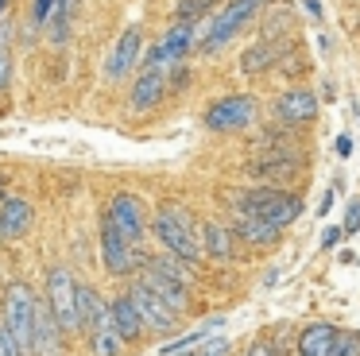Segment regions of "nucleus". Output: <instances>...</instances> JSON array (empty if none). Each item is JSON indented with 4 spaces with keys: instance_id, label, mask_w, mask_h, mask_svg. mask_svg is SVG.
Instances as JSON below:
<instances>
[{
    "instance_id": "obj_1",
    "label": "nucleus",
    "mask_w": 360,
    "mask_h": 356,
    "mask_svg": "<svg viewBox=\"0 0 360 356\" xmlns=\"http://www.w3.org/2000/svg\"><path fill=\"white\" fill-rule=\"evenodd\" d=\"M151 229H155V240L163 244V252H171V255H179V260H186L190 267L202 260V240H198L194 221H190L186 209H179V205L159 209V213H155V224H151Z\"/></svg>"
},
{
    "instance_id": "obj_2",
    "label": "nucleus",
    "mask_w": 360,
    "mask_h": 356,
    "mask_svg": "<svg viewBox=\"0 0 360 356\" xmlns=\"http://www.w3.org/2000/svg\"><path fill=\"white\" fill-rule=\"evenodd\" d=\"M236 213H248V217H264L271 224H290L298 221L302 213V198L298 193H287V190H275V186H259V190H248V193H236Z\"/></svg>"
},
{
    "instance_id": "obj_3",
    "label": "nucleus",
    "mask_w": 360,
    "mask_h": 356,
    "mask_svg": "<svg viewBox=\"0 0 360 356\" xmlns=\"http://www.w3.org/2000/svg\"><path fill=\"white\" fill-rule=\"evenodd\" d=\"M259 8H264L259 0H229V4L210 20V27H205L202 54H221V51H225V46L233 43V39L259 15Z\"/></svg>"
},
{
    "instance_id": "obj_4",
    "label": "nucleus",
    "mask_w": 360,
    "mask_h": 356,
    "mask_svg": "<svg viewBox=\"0 0 360 356\" xmlns=\"http://www.w3.org/2000/svg\"><path fill=\"white\" fill-rule=\"evenodd\" d=\"M47 310L63 333H82L78 322V279L66 263H55L47 271Z\"/></svg>"
},
{
    "instance_id": "obj_5",
    "label": "nucleus",
    "mask_w": 360,
    "mask_h": 356,
    "mask_svg": "<svg viewBox=\"0 0 360 356\" xmlns=\"http://www.w3.org/2000/svg\"><path fill=\"white\" fill-rule=\"evenodd\" d=\"M32 317H35V294L32 286L12 283L4 291V314H0V325L12 333L20 356H32Z\"/></svg>"
},
{
    "instance_id": "obj_6",
    "label": "nucleus",
    "mask_w": 360,
    "mask_h": 356,
    "mask_svg": "<svg viewBox=\"0 0 360 356\" xmlns=\"http://www.w3.org/2000/svg\"><path fill=\"white\" fill-rule=\"evenodd\" d=\"M256 113H259L256 97L233 93V97H221V101H213V105L205 108V128L210 132H240V128H248V124L256 120Z\"/></svg>"
},
{
    "instance_id": "obj_7",
    "label": "nucleus",
    "mask_w": 360,
    "mask_h": 356,
    "mask_svg": "<svg viewBox=\"0 0 360 356\" xmlns=\"http://www.w3.org/2000/svg\"><path fill=\"white\" fill-rule=\"evenodd\" d=\"M124 294L132 298V306H136V314H140L143 329H155V333H174V329H179V314H174V310L167 306L155 291H148L140 279H136Z\"/></svg>"
},
{
    "instance_id": "obj_8",
    "label": "nucleus",
    "mask_w": 360,
    "mask_h": 356,
    "mask_svg": "<svg viewBox=\"0 0 360 356\" xmlns=\"http://www.w3.org/2000/svg\"><path fill=\"white\" fill-rule=\"evenodd\" d=\"M105 221H109L112 229H117L120 236L128 240V244H140V240L148 236V221H143V201L136 198V193H117V198L109 201V213H105Z\"/></svg>"
},
{
    "instance_id": "obj_9",
    "label": "nucleus",
    "mask_w": 360,
    "mask_h": 356,
    "mask_svg": "<svg viewBox=\"0 0 360 356\" xmlns=\"http://www.w3.org/2000/svg\"><path fill=\"white\" fill-rule=\"evenodd\" d=\"M298 170H302V151H287V147H275V151L259 155L256 163H248V178L264 186L290 182V178H298Z\"/></svg>"
},
{
    "instance_id": "obj_10",
    "label": "nucleus",
    "mask_w": 360,
    "mask_h": 356,
    "mask_svg": "<svg viewBox=\"0 0 360 356\" xmlns=\"http://www.w3.org/2000/svg\"><path fill=\"white\" fill-rule=\"evenodd\" d=\"M140 283L148 286V291H155L159 298L174 310V314H186V306H190V283H186V279H179V275H171V271L155 267L151 260H143Z\"/></svg>"
},
{
    "instance_id": "obj_11",
    "label": "nucleus",
    "mask_w": 360,
    "mask_h": 356,
    "mask_svg": "<svg viewBox=\"0 0 360 356\" xmlns=\"http://www.w3.org/2000/svg\"><path fill=\"white\" fill-rule=\"evenodd\" d=\"M198 46V31L190 27V23H182V20H174L171 27H167V35L155 43V51L148 54V66H159V70H167V66H174V62H182L190 51Z\"/></svg>"
},
{
    "instance_id": "obj_12",
    "label": "nucleus",
    "mask_w": 360,
    "mask_h": 356,
    "mask_svg": "<svg viewBox=\"0 0 360 356\" xmlns=\"http://www.w3.org/2000/svg\"><path fill=\"white\" fill-rule=\"evenodd\" d=\"M140 54H143V31L136 27H124L120 31V39H117V46L109 51V62H105V82H124L128 74L136 70V62H140Z\"/></svg>"
},
{
    "instance_id": "obj_13",
    "label": "nucleus",
    "mask_w": 360,
    "mask_h": 356,
    "mask_svg": "<svg viewBox=\"0 0 360 356\" xmlns=\"http://www.w3.org/2000/svg\"><path fill=\"white\" fill-rule=\"evenodd\" d=\"M101 255H105V267L109 275H128L132 267H143V255H140V244H128L109 221L101 224Z\"/></svg>"
},
{
    "instance_id": "obj_14",
    "label": "nucleus",
    "mask_w": 360,
    "mask_h": 356,
    "mask_svg": "<svg viewBox=\"0 0 360 356\" xmlns=\"http://www.w3.org/2000/svg\"><path fill=\"white\" fill-rule=\"evenodd\" d=\"M32 356H66V333L55 325L47 302H35V317H32Z\"/></svg>"
},
{
    "instance_id": "obj_15",
    "label": "nucleus",
    "mask_w": 360,
    "mask_h": 356,
    "mask_svg": "<svg viewBox=\"0 0 360 356\" xmlns=\"http://www.w3.org/2000/svg\"><path fill=\"white\" fill-rule=\"evenodd\" d=\"M163 93H167V70L148 66V70H143V74L132 82V97H128V108H132V113H151V108L163 101Z\"/></svg>"
},
{
    "instance_id": "obj_16",
    "label": "nucleus",
    "mask_w": 360,
    "mask_h": 356,
    "mask_svg": "<svg viewBox=\"0 0 360 356\" xmlns=\"http://www.w3.org/2000/svg\"><path fill=\"white\" fill-rule=\"evenodd\" d=\"M275 116H279V124H306L318 116V97H314L310 89H287L279 101H275Z\"/></svg>"
},
{
    "instance_id": "obj_17",
    "label": "nucleus",
    "mask_w": 360,
    "mask_h": 356,
    "mask_svg": "<svg viewBox=\"0 0 360 356\" xmlns=\"http://www.w3.org/2000/svg\"><path fill=\"white\" fill-rule=\"evenodd\" d=\"M283 51H290L287 39H259L256 46H248V51L240 54V74L244 77H256V74H264V70H271L275 58H279Z\"/></svg>"
},
{
    "instance_id": "obj_18",
    "label": "nucleus",
    "mask_w": 360,
    "mask_h": 356,
    "mask_svg": "<svg viewBox=\"0 0 360 356\" xmlns=\"http://www.w3.org/2000/svg\"><path fill=\"white\" fill-rule=\"evenodd\" d=\"M32 201L27 198H4L0 201V236L4 240H20L27 236V229H32Z\"/></svg>"
},
{
    "instance_id": "obj_19",
    "label": "nucleus",
    "mask_w": 360,
    "mask_h": 356,
    "mask_svg": "<svg viewBox=\"0 0 360 356\" xmlns=\"http://www.w3.org/2000/svg\"><path fill=\"white\" fill-rule=\"evenodd\" d=\"M109 322H112V329H117V337H120V341H140L143 333H148L128 294H120V298H112V302H109Z\"/></svg>"
},
{
    "instance_id": "obj_20",
    "label": "nucleus",
    "mask_w": 360,
    "mask_h": 356,
    "mask_svg": "<svg viewBox=\"0 0 360 356\" xmlns=\"http://www.w3.org/2000/svg\"><path fill=\"white\" fill-rule=\"evenodd\" d=\"M337 325H329V322H314V325H306L302 333H298V356H329V348L337 345Z\"/></svg>"
},
{
    "instance_id": "obj_21",
    "label": "nucleus",
    "mask_w": 360,
    "mask_h": 356,
    "mask_svg": "<svg viewBox=\"0 0 360 356\" xmlns=\"http://www.w3.org/2000/svg\"><path fill=\"white\" fill-rule=\"evenodd\" d=\"M236 236H244L248 244L271 248V244H279V224L264 221V217H248V213H240V221H236Z\"/></svg>"
},
{
    "instance_id": "obj_22",
    "label": "nucleus",
    "mask_w": 360,
    "mask_h": 356,
    "mask_svg": "<svg viewBox=\"0 0 360 356\" xmlns=\"http://www.w3.org/2000/svg\"><path fill=\"white\" fill-rule=\"evenodd\" d=\"M202 240H205L202 252L210 255L213 263H229V260H233V229H225V224H205Z\"/></svg>"
},
{
    "instance_id": "obj_23",
    "label": "nucleus",
    "mask_w": 360,
    "mask_h": 356,
    "mask_svg": "<svg viewBox=\"0 0 360 356\" xmlns=\"http://www.w3.org/2000/svg\"><path fill=\"white\" fill-rule=\"evenodd\" d=\"M86 337H89V352L94 356H124V341L117 337L112 322H101L94 329H86Z\"/></svg>"
},
{
    "instance_id": "obj_24",
    "label": "nucleus",
    "mask_w": 360,
    "mask_h": 356,
    "mask_svg": "<svg viewBox=\"0 0 360 356\" xmlns=\"http://www.w3.org/2000/svg\"><path fill=\"white\" fill-rule=\"evenodd\" d=\"M259 31H264V39H287V31H290V8L275 4L271 12L264 15V23H259Z\"/></svg>"
},
{
    "instance_id": "obj_25",
    "label": "nucleus",
    "mask_w": 360,
    "mask_h": 356,
    "mask_svg": "<svg viewBox=\"0 0 360 356\" xmlns=\"http://www.w3.org/2000/svg\"><path fill=\"white\" fill-rule=\"evenodd\" d=\"M217 4H221V0H179V4H174V20L194 23L198 15H210Z\"/></svg>"
},
{
    "instance_id": "obj_26",
    "label": "nucleus",
    "mask_w": 360,
    "mask_h": 356,
    "mask_svg": "<svg viewBox=\"0 0 360 356\" xmlns=\"http://www.w3.org/2000/svg\"><path fill=\"white\" fill-rule=\"evenodd\" d=\"M8 39H12V27L0 23V93L8 89V77H12V58H8Z\"/></svg>"
},
{
    "instance_id": "obj_27",
    "label": "nucleus",
    "mask_w": 360,
    "mask_h": 356,
    "mask_svg": "<svg viewBox=\"0 0 360 356\" xmlns=\"http://www.w3.org/2000/svg\"><path fill=\"white\" fill-rule=\"evenodd\" d=\"M190 356H229V341L210 333V337L198 341V352H190Z\"/></svg>"
},
{
    "instance_id": "obj_28",
    "label": "nucleus",
    "mask_w": 360,
    "mask_h": 356,
    "mask_svg": "<svg viewBox=\"0 0 360 356\" xmlns=\"http://www.w3.org/2000/svg\"><path fill=\"white\" fill-rule=\"evenodd\" d=\"M51 8H55V0H32V27H47V20H51Z\"/></svg>"
},
{
    "instance_id": "obj_29",
    "label": "nucleus",
    "mask_w": 360,
    "mask_h": 356,
    "mask_svg": "<svg viewBox=\"0 0 360 356\" xmlns=\"http://www.w3.org/2000/svg\"><path fill=\"white\" fill-rule=\"evenodd\" d=\"M356 352H360V337H349V341L337 337V345L329 348V356H356Z\"/></svg>"
},
{
    "instance_id": "obj_30",
    "label": "nucleus",
    "mask_w": 360,
    "mask_h": 356,
    "mask_svg": "<svg viewBox=\"0 0 360 356\" xmlns=\"http://www.w3.org/2000/svg\"><path fill=\"white\" fill-rule=\"evenodd\" d=\"M341 232H349V236H352V232H360V198L349 201V213H345V229Z\"/></svg>"
},
{
    "instance_id": "obj_31",
    "label": "nucleus",
    "mask_w": 360,
    "mask_h": 356,
    "mask_svg": "<svg viewBox=\"0 0 360 356\" xmlns=\"http://www.w3.org/2000/svg\"><path fill=\"white\" fill-rule=\"evenodd\" d=\"M0 356H20V348H16V341H12V333L0 325Z\"/></svg>"
},
{
    "instance_id": "obj_32",
    "label": "nucleus",
    "mask_w": 360,
    "mask_h": 356,
    "mask_svg": "<svg viewBox=\"0 0 360 356\" xmlns=\"http://www.w3.org/2000/svg\"><path fill=\"white\" fill-rule=\"evenodd\" d=\"M341 236H345L341 229H326V236H321V248H333V244H337V240H341Z\"/></svg>"
},
{
    "instance_id": "obj_33",
    "label": "nucleus",
    "mask_w": 360,
    "mask_h": 356,
    "mask_svg": "<svg viewBox=\"0 0 360 356\" xmlns=\"http://www.w3.org/2000/svg\"><path fill=\"white\" fill-rule=\"evenodd\" d=\"M337 151H341V155H352V136H337Z\"/></svg>"
},
{
    "instance_id": "obj_34",
    "label": "nucleus",
    "mask_w": 360,
    "mask_h": 356,
    "mask_svg": "<svg viewBox=\"0 0 360 356\" xmlns=\"http://www.w3.org/2000/svg\"><path fill=\"white\" fill-rule=\"evenodd\" d=\"M248 356H275V348H271V345H252Z\"/></svg>"
},
{
    "instance_id": "obj_35",
    "label": "nucleus",
    "mask_w": 360,
    "mask_h": 356,
    "mask_svg": "<svg viewBox=\"0 0 360 356\" xmlns=\"http://www.w3.org/2000/svg\"><path fill=\"white\" fill-rule=\"evenodd\" d=\"M302 4H306V12H310L314 20H321V0H302Z\"/></svg>"
},
{
    "instance_id": "obj_36",
    "label": "nucleus",
    "mask_w": 360,
    "mask_h": 356,
    "mask_svg": "<svg viewBox=\"0 0 360 356\" xmlns=\"http://www.w3.org/2000/svg\"><path fill=\"white\" fill-rule=\"evenodd\" d=\"M4 4H8V0H0V12H4Z\"/></svg>"
},
{
    "instance_id": "obj_37",
    "label": "nucleus",
    "mask_w": 360,
    "mask_h": 356,
    "mask_svg": "<svg viewBox=\"0 0 360 356\" xmlns=\"http://www.w3.org/2000/svg\"><path fill=\"white\" fill-rule=\"evenodd\" d=\"M259 4H267V0H259Z\"/></svg>"
},
{
    "instance_id": "obj_38",
    "label": "nucleus",
    "mask_w": 360,
    "mask_h": 356,
    "mask_svg": "<svg viewBox=\"0 0 360 356\" xmlns=\"http://www.w3.org/2000/svg\"><path fill=\"white\" fill-rule=\"evenodd\" d=\"M174 356H179V352H174Z\"/></svg>"
}]
</instances>
